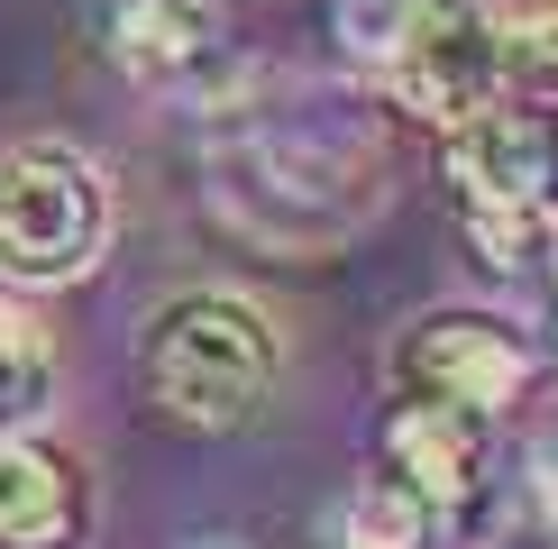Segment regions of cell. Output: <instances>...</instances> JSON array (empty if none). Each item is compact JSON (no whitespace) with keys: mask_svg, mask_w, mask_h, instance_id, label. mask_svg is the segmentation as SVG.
<instances>
[{"mask_svg":"<svg viewBox=\"0 0 558 549\" xmlns=\"http://www.w3.org/2000/svg\"><path fill=\"white\" fill-rule=\"evenodd\" d=\"M468 239L485 247L495 274H522L531 247H541V211H468Z\"/></svg>","mask_w":558,"mask_h":549,"instance_id":"obj_13","label":"cell"},{"mask_svg":"<svg viewBox=\"0 0 558 549\" xmlns=\"http://www.w3.org/2000/svg\"><path fill=\"white\" fill-rule=\"evenodd\" d=\"M385 376H393L403 403H458V412H485V422H495L504 403H522L531 349L495 312H430V320H412V330L393 339Z\"/></svg>","mask_w":558,"mask_h":549,"instance_id":"obj_4","label":"cell"},{"mask_svg":"<svg viewBox=\"0 0 558 549\" xmlns=\"http://www.w3.org/2000/svg\"><path fill=\"white\" fill-rule=\"evenodd\" d=\"M412 19H422V0H330V28H339V46L357 64H393V46L412 37Z\"/></svg>","mask_w":558,"mask_h":549,"instance_id":"obj_12","label":"cell"},{"mask_svg":"<svg viewBox=\"0 0 558 549\" xmlns=\"http://www.w3.org/2000/svg\"><path fill=\"white\" fill-rule=\"evenodd\" d=\"M357 147H320V137H239V147L211 156V202L229 211V229H247L257 247L275 257H312V247H339L348 229H357L366 193H348V183H366Z\"/></svg>","mask_w":558,"mask_h":549,"instance_id":"obj_2","label":"cell"},{"mask_svg":"<svg viewBox=\"0 0 558 549\" xmlns=\"http://www.w3.org/2000/svg\"><path fill=\"white\" fill-rule=\"evenodd\" d=\"M110 239V183L83 147L28 137L0 156V274L28 293L83 284Z\"/></svg>","mask_w":558,"mask_h":549,"instance_id":"obj_3","label":"cell"},{"mask_svg":"<svg viewBox=\"0 0 558 549\" xmlns=\"http://www.w3.org/2000/svg\"><path fill=\"white\" fill-rule=\"evenodd\" d=\"M385 83H393V101H403L412 120H439V129L468 120V110H485L513 83V64H504V19L485 10V0H422V19L393 46Z\"/></svg>","mask_w":558,"mask_h":549,"instance_id":"obj_5","label":"cell"},{"mask_svg":"<svg viewBox=\"0 0 558 549\" xmlns=\"http://www.w3.org/2000/svg\"><path fill=\"white\" fill-rule=\"evenodd\" d=\"M541 357H549V366H558V284H549V293H541Z\"/></svg>","mask_w":558,"mask_h":549,"instance_id":"obj_15","label":"cell"},{"mask_svg":"<svg viewBox=\"0 0 558 549\" xmlns=\"http://www.w3.org/2000/svg\"><path fill=\"white\" fill-rule=\"evenodd\" d=\"M92 532L83 467L37 430H0V549H74Z\"/></svg>","mask_w":558,"mask_h":549,"instance_id":"obj_9","label":"cell"},{"mask_svg":"<svg viewBox=\"0 0 558 549\" xmlns=\"http://www.w3.org/2000/svg\"><path fill=\"white\" fill-rule=\"evenodd\" d=\"M56 394V357L19 312H0V430H28Z\"/></svg>","mask_w":558,"mask_h":549,"instance_id":"obj_11","label":"cell"},{"mask_svg":"<svg viewBox=\"0 0 558 549\" xmlns=\"http://www.w3.org/2000/svg\"><path fill=\"white\" fill-rule=\"evenodd\" d=\"M522 467H531V513H541L549 532H558V430H549V440H531Z\"/></svg>","mask_w":558,"mask_h":549,"instance_id":"obj_14","label":"cell"},{"mask_svg":"<svg viewBox=\"0 0 558 549\" xmlns=\"http://www.w3.org/2000/svg\"><path fill=\"white\" fill-rule=\"evenodd\" d=\"M101 46L110 64L156 91H193L229 64V37H220V10L211 0H110L101 10Z\"/></svg>","mask_w":558,"mask_h":549,"instance_id":"obj_8","label":"cell"},{"mask_svg":"<svg viewBox=\"0 0 558 549\" xmlns=\"http://www.w3.org/2000/svg\"><path fill=\"white\" fill-rule=\"evenodd\" d=\"M449 522H458V513H439L430 495L393 486V476L376 467V476H366L357 495H348L339 549H449Z\"/></svg>","mask_w":558,"mask_h":549,"instance_id":"obj_10","label":"cell"},{"mask_svg":"<svg viewBox=\"0 0 558 549\" xmlns=\"http://www.w3.org/2000/svg\"><path fill=\"white\" fill-rule=\"evenodd\" d=\"M137 403L174 430H247L275 403V376H284V339L275 320L247 303V293L193 284L174 303L147 312L137 330Z\"/></svg>","mask_w":558,"mask_h":549,"instance_id":"obj_1","label":"cell"},{"mask_svg":"<svg viewBox=\"0 0 558 549\" xmlns=\"http://www.w3.org/2000/svg\"><path fill=\"white\" fill-rule=\"evenodd\" d=\"M449 183L468 211H549L558 202V120L522 101H485L449 120Z\"/></svg>","mask_w":558,"mask_h":549,"instance_id":"obj_6","label":"cell"},{"mask_svg":"<svg viewBox=\"0 0 558 549\" xmlns=\"http://www.w3.org/2000/svg\"><path fill=\"white\" fill-rule=\"evenodd\" d=\"M485 412H458V403H403L393 394L385 412V440H376V467L393 486L430 495L439 513H468L476 486H485Z\"/></svg>","mask_w":558,"mask_h":549,"instance_id":"obj_7","label":"cell"}]
</instances>
